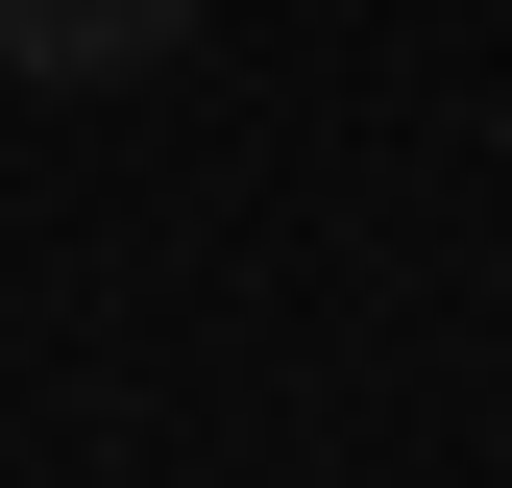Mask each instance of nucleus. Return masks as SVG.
<instances>
[{"label": "nucleus", "mask_w": 512, "mask_h": 488, "mask_svg": "<svg viewBox=\"0 0 512 488\" xmlns=\"http://www.w3.org/2000/svg\"><path fill=\"white\" fill-rule=\"evenodd\" d=\"M171 49H196V0H0V74H49V98L171 74Z\"/></svg>", "instance_id": "obj_1"}]
</instances>
